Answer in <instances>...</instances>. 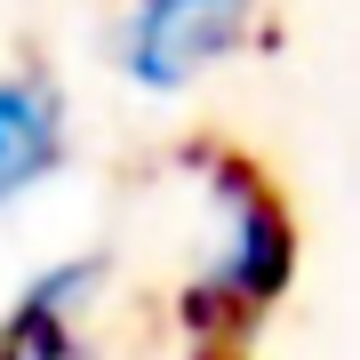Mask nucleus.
Segmentation results:
<instances>
[{
  "mask_svg": "<svg viewBox=\"0 0 360 360\" xmlns=\"http://www.w3.org/2000/svg\"><path fill=\"white\" fill-rule=\"evenodd\" d=\"M257 0H129L112 25V72L136 96H184L200 72L248 49Z\"/></svg>",
  "mask_w": 360,
  "mask_h": 360,
  "instance_id": "2",
  "label": "nucleus"
},
{
  "mask_svg": "<svg viewBox=\"0 0 360 360\" xmlns=\"http://www.w3.org/2000/svg\"><path fill=\"white\" fill-rule=\"evenodd\" d=\"M112 281V257H65L8 304L0 321V360H89L80 321H89V296Z\"/></svg>",
  "mask_w": 360,
  "mask_h": 360,
  "instance_id": "3",
  "label": "nucleus"
},
{
  "mask_svg": "<svg viewBox=\"0 0 360 360\" xmlns=\"http://www.w3.org/2000/svg\"><path fill=\"white\" fill-rule=\"evenodd\" d=\"M65 168V89L49 72H0V208Z\"/></svg>",
  "mask_w": 360,
  "mask_h": 360,
  "instance_id": "4",
  "label": "nucleus"
},
{
  "mask_svg": "<svg viewBox=\"0 0 360 360\" xmlns=\"http://www.w3.org/2000/svg\"><path fill=\"white\" fill-rule=\"evenodd\" d=\"M208 176V248H200V321H232V312H264L288 288L296 232L281 200L264 193V176L240 153H193Z\"/></svg>",
  "mask_w": 360,
  "mask_h": 360,
  "instance_id": "1",
  "label": "nucleus"
}]
</instances>
